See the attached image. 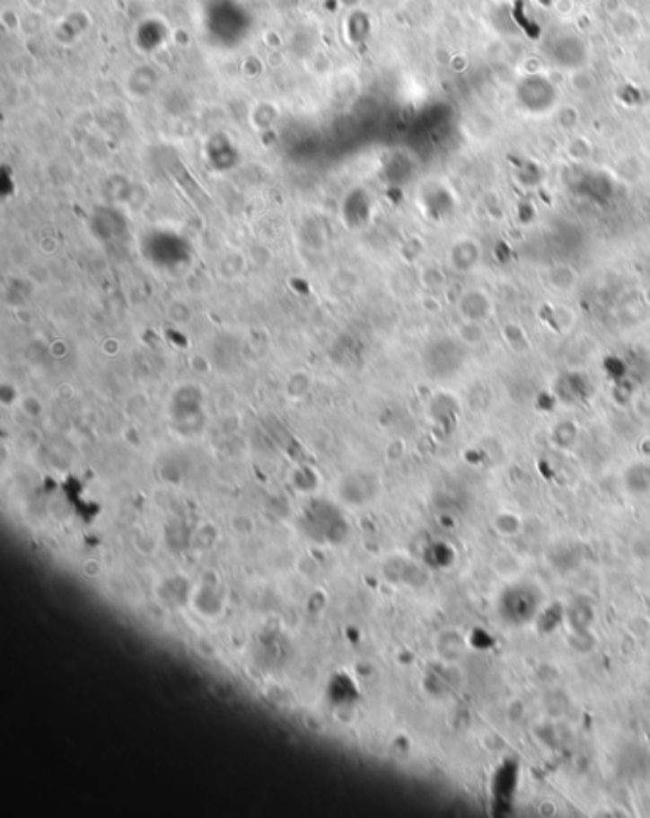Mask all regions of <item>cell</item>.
Instances as JSON below:
<instances>
[{"label": "cell", "instance_id": "1", "mask_svg": "<svg viewBox=\"0 0 650 818\" xmlns=\"http://www.w3.org/2000/svg\"><path fill=\"white\" fill-rule=\"evenodd\" d=\"M515 96L519 105L532 115H546L559 102V90L544 75H526L517 84Z\"/></svg>", "mask_w": 650, "mask_h": 818}, {"label": "cell", "instance_id": "2", "mask_svg": "<svg viewBox=\"0 0 650 818\" xmlns=\"http://www.w3.org/2000/svg\"><path fill=\"white\" fill-rule=\"evenodd\" d=\"M546 54L555 67H561L572 73L585 66L587 44L578 35L561 33L548 40Z\"/></svg>", "mask_w": 650, "mask_h": 818}, {"label": "cell", "instance_id": "3", "mask_svg": "<svg viewBox=\"0 0 650 818\" xmlns=\"http://www.w3.org/2000/svg\"><path fill=\"white\" fill-rule=\"evenodd\" d=\"M536 3H538L540 6H544V8H553V6L559 4L561 0H536Z\"/></svg>", "mask_w": 650, "mask_h": 818}]
</instances>
